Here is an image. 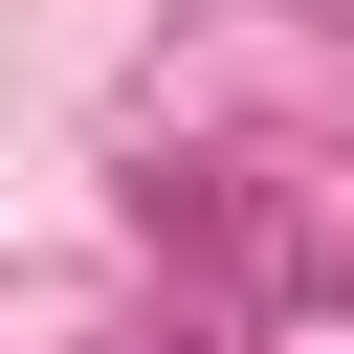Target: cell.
<instances>
[{
  "label": "cell",
  "instance_id": "obj_1",
  "mask_svg": "<svg viewBox=\"0 0 354 354\" xmlns=\"http://www.w3.org/2000/svg\"><path fill=\"white\" fill-rule=\"evenodd\" d=\"M133 221H155V266H199V288H266V310H332V243L266 199V155H155L133 177Z\"/></svg>",
  "mask_w": 354,
  "mask_h": 354
}]
</instances>
